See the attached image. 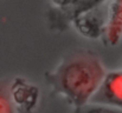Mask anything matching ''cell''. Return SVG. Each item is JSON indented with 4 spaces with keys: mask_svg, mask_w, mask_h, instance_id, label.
Wrapping results in <instances>:
<instances>
[{
    "mask_svg": "<svg viewBox=\"0 0 122 113\" xmlns=\"http://www.w3.org/2000/svg\"><path fill=\"white\" fill-rule=\"evenodd\" d=\"M106 71L98 57L90 51H74L45 74L52 92L75 108L90 103Z\"/></svg>",
    "mask_w": 122,
    "mask_h": 113,
    "instance_id": "1",
    "label": "cell"
},
{
    "mask_svg": "<svg viewBox=\"0 0 122 113\" xmlns=\"http://www.w3.org/2000/svg\"><path fill=\"white\" fill-rule=\"evenodd\" d=\"M100 1H50L49 20L52 28L65 30L83 12L95 7Z\"/></svg>",
    "mask_w": 122,
    "mask_h": 113,
    "instance_id": "2",
    "label": "cell"
},
{
    "mask_svg": "<svg viewBox=\"0 0 122 113\" xmlns=\"http://www.w3.org/2000/svg\"><path fill=\"white\" fill-rule=\"evenodd\" d=\"M104 4V1H100L95 7L81 13L74 20L72 25L81 36L89 39L103 38L108 18V8L106 12L103 11Z\"/></svg>",
    "mask_w": 122,
    "mask_h": 113,
    "instance_id": "3",
    "label": "cell"
},
{
    "mask_svg": "<svg viewBox=\"0 0 122 113\" xmlns=\"http://www.w3.org/2000/svg\"><path fill=\"white\" fill-rule=\"evenodd\" d=\"M10 94L15 111L35 113L38 107L41 92L37 85L24 78H15L10 82Z\"/></svg>",
    "mask_w": 122,
    "mask_h": 113,
    "instance_id": "4",
    "label": "cell"
},
{
    "mask_svg": "<svg viewBox=\"0 0 122 113\" xmlns=\"http://www.w3.org/2000/svg\"><path fill=\"white\" fill-rule=\"evenodd\" d=\"M90 103L122 110V70L106 72Z\"/></svg>",
    "mask_w": 122,
    "mask_h": 113,
    "instance_id": "5",
    "label": "cell"
},
{
    "mask_svg": "<svg viewBox=\"0 0 122 113\" xmlns=\"http://www.w3.org/2000/svg\"><path fill=\"white\" fill-rule=\"evenodd\" d=\"M122 37V0L109 2L107 26L104 32V44L116 45Z\"/></svg>",
    "mask_w": 122,
    "mask_h": 113,
    "instance_id": "6",
    "label": "cell"
},
{
    "mask_svg": "<svg viewBox=\"0 0 122 113\" xmlns=\"http://www.w3.org/2000/svg\"><path fill=\"white\" fill-rule=\"evenodd\" d=\"M11 80H0V113H17L10 94Z\"/></svg>",
    "mask_w": 122,
    "mask_h": 113,
    "instance_id": "7",
    "label": "cell"
},
{
    "mask_svg": "<svg viewBox=\"0 0 122 113\" xmlns=\"http://www.w3.org/2000/svg\"><path fill=\"white\" fill-rule=\"evenodd\" d=\"M74 113H122V110L104 106V105H98V104H86L82 107L75 108Z\"/></svg>",
    "mask_w": 122,
    "mask_h": 113,
    "instance_id": "8",
    "label": "cell"
}]
</instances>
